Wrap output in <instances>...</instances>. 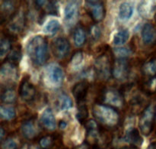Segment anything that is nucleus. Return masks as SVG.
Here are the masks:
<instances>
[{"label":"nucleus","mask_w":156,"mask_h":149,"mask_svg":"<svg viewBox=\"0 0 156 149\" xmlns=\"http://www.w3.org/2000/svg\"><path fill=\"white\" fill-rule=\"evenodd\" d=\"M27 53L34 65L45 64L50 58L47 40L41 35L34 37L27 44Z\"/></svg>","instance_id":"obj_1"},{"label":"nucleus","mask_w":156,"mask_h":149,"mask_svg":"<svg viewBox=\"0 0 156 149\" xmlns=\"http://www.w3.org/2000/svg\"><path fill=\"white\" fill-rule=\"evenodd\" d=\"M92 113L96 120L105 129L116 128L120 124V113L109 106L97 102L93 106Z\"/></svg>","instance_id":"obj_2"},{"label":"nucleus","mask_w":156,"mask_h":149,"mask_svg":"<svg viewBox=\"0 0 156 149\" xmlns=\"http://www.w3.org/2000/svg\"><path fill=\"white\" fill-rule=\"evenodd\" d=\"M100 101L98 103L105 104L114 109H120L124 104V96L120 90L110 87L103 88L100 93Z\"/></svg>","instance_id":"obj_3"},{"label":"nucleus","mask_w":156,"mask_h":149,"mask_svg":"<svg viewBox=\"0 0 156 149\" xmlns=\"http://www.w3.org/2000/svg\"><path fill=\"white\" fill-rule=\"evenodd\" d=\"M113 62L111 55L103 54L100 55L94 62V71L98 77L101 80H107L112 76Z\"/></svg>","instance_id":"obj_4"},{"label":"nucleus","mask_w":156,"mask_h":149,"mask_svg":"<svg viewBox=\"0 0 156 149\" xmlns=\"http://www.w3.org/2000/svg\"><path fill=\"white\" fill-rule=\"evenodd\" d=\"M155 118V109L152 105H149L142 112L140 119V128L145 136L151 134L154 128V119Z\"/></svg>","instance_id":"obj_5"},{"label":"nucleus","mask_w":156,"mask_h":149,"mask_svg":"<svg viewBox=\"0 0 156 149\" xmlns=\"http://www.w3.org/2000/svg\"><path fill=\"white\" fill-rule=\"evenodd\" d=\"M131 64L128 59H116L113 61L112 76L116 80L123 81L129 76Z\"/></svg>","instance_id":"obj_6"},{"label":"nucleus","mask_w":156,"mask_h":149,"mask_svg":"<svg viewBox=\"0 0 156 149\" xmlns=\"http://www.w3.org/2000/svg\"><path fill=\"white\" fill-rule=\"evenodd\" d=\"M87 12L94 22L101 21L106 14L105 3L102 1H86L85 3Z\"/></svg>","instance_id":"obj_7"},{"label":"nucleus","mask_w":156,"mask_h":149,"mask_svg":"<svg viewBox=\"0 0 156 149\" xmlns=\"http://www.w3.org/2000/svg\"><path fill=\"white\" fill-rule=\"evenodd\" d=\"M21 131L23 136L26 139L33 140L39 136L41 129L39 124L36 122L35 118H29L22 122L21 125Z\"/></svg>","instance_id":"obj_8"},{"label":"nucleus","mask_w":156,"mask_h":149,"mask_svg":"<svg viewBox=\"0 0 156 149\" xmlns=\"http://www.w3.org/2000/svg\"><path fill=\"white\" fill-rule=\"evenodd\" d=\"M45 78L53 87H59L64 80L62 68L56 64H50L45 70Z\"/></svg>","instance_id":"obj_9"},{"label":"nucleus","mask_w":156,"mask_h":149,"mask_svg":"<svg viewBox=\"0 0 156 149\" xmlns=\"http://www.w3.org/2000/svg\"><path fill=\"white\" fill-rule=\"evenodd\" d=\"M71 45L66 38H57L52 43V51L57 59H63L69 54Z\"/></svg>","instance_id":"obj_10"},{"label":"nucleus","mask_w":156,"mask_h":149,"mask_svg":"<svg viewBox=\"0 0 156 149\" xmlns=\"http://www.w3.org/2000/svg\"><path fill=\"white\" fill-rule=\"evenodd\" d=\"M19 96L24 101L32 102L37 96V90L34 86L30 82L28 78H24L21 80L18 90Z\"/></svg>","instance_id":"obj_11"},{"label":"nucleus","mask_w":156,"mask_h":149,"mask_svg":"<svg viewBox=\"0 0 156 149\" xmlns=\"http://www.w3.org/2000/svg\"><path fill=\"white\" fill-rule=\"evenodd\" d=\"M25 25V14L22 10H18L8 21V27L10 33H20Z\"/></svg>","instance_id":"obj_12"},{"label":"nucleus","mask_w":156,"mask_h":149,"mask_svg":"<svg viewBox=\"0 0 156 149\" xmlns=\"http://www.w3.org/2000/svg\"><path fill=\"white\" fill-rule=\"evenodd\" d=\"M79 15V7L77 2H69L64 10V21L68 25H73L76 22Z\"/></svg>","instance_id":"obj_13"},{"label":"nucleus","mask_w":156,"mask_h":149,"mask_svg":"<svg viewBox=\"0 0 156 149\" xmlns=\"http://www.w3.org/2000/svg\"><path fill=\"white\" fill-rule=\"evenodd\" d=\"M89 90V84L88 81L82 80L73 86L72 93L78 103H83L88 95Z\"/></svg>","instance_id":"obj_14"},{"label":"nucleus","mask_w":156,"mask_h":149,"mask_svg":"<svg viewBox=\"0 0 156 149\" xmlns=\"http://www.w3.org/2000/svg\"><path fill=\"white\" fill-rule=\"evenodd\" d=\"M142 39L146 45H152L156 42V28L154 24L146 23L142 29Z\"/></svg>","instance_id":"obj_15"},{"label":"nucleus","mask_w":156,"mask_h":149,"mask_svg":"<svg viewBox=\"0 0 156 149\" xmlns=\"http://www.w3.org/2000/svg\"><path fill=\"white\" fill-rule=\"evenodd\" d=\"M16 66L12 65L9 62L5 61L2 64L0 70L1 78L6 82H12L14 80H16L18 77V70Z\"/></svg>","instance_id":"obj_16"},{"label":"nucleus","mask_w":156,"mask_h":149,"mask_svg":"<svg viewBox=\"0 0 156 149\" xmlns=\"http://www.w3.org/2000/svg\"><path fill=\"white\" fill-rule=\"evenodd\" d=\"M15 2L3 1L1 5V21H9L18 11Z\"/></svg>","instance_id":"obj_17"},{"label":"nucleus","mask_w":156,"mask_h":149,"mask_svg":"<svg viewBox=\"0 0 156 149\" xmlns=\"http://www.w3.org/2000/svg\"><path fill=\"white\" fill-rule=\"evenodd\" d=\"M41 122L46 129L54 130L56 129V119L51 109L47 108L43 112L41 117Z\"/></svg>","instance_id":"obj_18"},{"label":"nucleus","mask_w":156,"mask_h":149,"mask_svg":"<svg viewBox=\"0 0 156 149\" xmlns=\"http://www.w3.org/2000/svg\"><path fill=\"white\" fill-rule=\"evenodd\" d=\"M121 140L127 143L132 144L135 146L140 145L143 143V139L140 136L138 130L135 128H131L128 129Z\"/></svg>","instance_id":"obj_19"},{"label":"nucleus","mask_w":156,"mask_h":149,"mask_svg":"<svg viewBox=\"0 0 156 149\" xmlns=\"http://www.w3.org/2000/svg\"><path fill=\"white\" fill-rule=\"evenodd\" d=\"M1 100L5 103H14L17 100V93L15 88L11 86H6L2 89Z\"/></svg>","instance_id":"obj_20"},{"label":"nucleus","mask_w":156,"mask_h":149,"mask_svg":"<svg viewBox=\"0 0 156 149\" xmlns=\"http://www.w3.org/2000/svg\"><path fill=\"white\" fill-rule=\"evenodd\" d=\"M156 12V2H143L139 6V12L144 18H150Z\"/></svg>","instance_id":"obj_21"},{"label":"nucleus","mask_w":156,"mask_h":149,"mask_svg":"<svg viewBox=\"0 0 156 149\" xmlns=\"http://www.w3.org/2000/svg\"><path fill=\"white\" fill-rule=\"evenodd\" d=\"M140 90L147 95L156 93V76L147 77L140 83Z\"/></svg>","instance_id":"obj_22"},{"label":"nucleus","mask_w":156,"mask_h":149,"mask_svg":"<svg viewBox=\"0 0 156 149\" xmlns=\"http://www.w3.org/2000/svg\"><path fill=\"white\" fill-rule=\"evenodd\" d=\"M21 58H22V54H21V46H15L12 47L11 51L8 54L7 58H6V61L12 65L18 66L21 61Z\"/></svg>","instance_id":"obj_23"},{"label":"nucleus","mask_w":156,"mask_h":149,"mask_svg":"<svg viewBox=\"0 0 156 149\" xmlns=\"http://www.w3.org/2000/svg\"><path fill=\"white\" fill-rule=\"evenodd\" d=\"M73 40L77 47L83 45L86 41V32L82 25H78L73 32Z\"/></svg>","instance_id":"obj_24"},{"label":"nucleus","mask_w":156,"mask_h":149,"mask_svg":"<svg viewBox=\"0 0 156 149\" xmlns=\"http://www.w3.org/2000/svg\"><path fill=\"white\" fill-rule=\"evenodd\" d=\"M142 73L147 77L156 76V58L146 61L142 66Z\"/></svg>","instance_id":"obj_25"},{"label":"nucleus","mask_w":156,"mask_h":149,"mask_svg":"<svg viewBox=\"0 0 156 149\" xmlns=\"http://www.w3.org/2000/svg\"><path fill=\"white\" fill-rule=\"evenodd\" d=\"M133 14V6L129 2H123L119 9V17L122 21H127Z\"/></svg>","instance_id":"obj_26"},{"label":"nucleus","mask_w":156,"mask_h":149,"mask_svg":"<svg viewBox=\"0 0 156 149\" xmlns=\"http://www.w3.org/2000/svg\"><path fill=\"white\" fill-rule=\"evenodd\" d=\"M58 139V136L55 135H47L41 138L39 140L40 146L42 149H50L53 148Z\"/></svg>","instance_id":"obj_27"},{"label":"nucleus","mask_w":156,"mask_h":149,"mask_svg":"<svg viewBox=\"0 0 156 149\" xmlns=\"http://www.w3.org/2000/svg\"><path fill=\"white\" fill-rule=\"evenodd\" d=\"M12 50V37L5 35L0 41V56L2 58Z\"/></svg>","instance_id":"obj_28"},{"label":"nucleus","mask_w":156,"mask_h":149,"mask_svg":"<svg viewBox=\"0 0 156 149\" xmlns=\"http://www.w3.org/2000/svg\"><path fill=\"white\" fill-rule=\"evenodd\" d=\"M129 31L126 30V29H123V30L120 31V32H118L114 35L113 42L117 46L123 45V44H124L127 41V40L129 39Z\"/></svg>","instance_id":"obj_29"},{"label":"nucleus","mask_w":156,"mask_h":149,"mask_svg":"<svg viewBox=\"0 0 156 149\" xmlns=\"http://www.w3.org/2000/svg\"><path fill=\"white\" fill-rule=\"evenodd\" d=\"M57 103L61 110H69L73 106V101L71 98L65 93H62L59 95Z\"/></svg>","instance_id":"obj_30"},{"label":"nucleus","mask_w":156,"mask_h":149,"mask_svg":"<svg viewBox=\"0 0 156 149\" xmlns=\"http://www.w3.org/2000/svg\"><path fill=\"white\" fill-rule=\"evenodd\" d=\"M16 116V112L13 107L2 105L0 106V116L5 120H12Z\"/></svg>","instance_id":"obj_31"},{"label":"nucleus","mask_w":156,"mask_h":149,"mask_svg":"<svg viewBox=\"0 0 156 149\" xmlns=\"http://www.w3.org/2000/svg\"><path fill=\"white\" fill-rule=\"evenodd\" d=\"M88 117V110L85 103H79L78 107V112L76 114V119L81 124L86 123Z\"/></svg>","instance_id":"obj_32"},{"label":"nucleus","mask_w":156,"mask_h":149,"mask_svg":"<svg viewBox=\"0 0 156 149\" xmlns=\"http://www.w3.org/2000/svg\"><path fill=\"white\" fill-rule=\"evenodd\" d=\"M60 29V23L58 20L52 19L44 27V32L50 35H54Z\"/></svg>","instance_id":"obj_33"},{"label":"nucleus","mask_w":156,"mask_h":149,"mask_svg":"<svg viewBox=\"0 0 156 149\" xmlns=\"http://www.w3.org/2000/svg\"><path fill=\"white\" fill-rule=\"evenodd\" d=\"M44 7H45V10L44 11V13L46 12V13L49 14V15H58V6L56 2L47 1Z\"/></svg>","instance_id":"obj_34"},{"label":"nucleus","mask_w":156,"mask_h":149,"mask_svg":"<svg viewBox=\"0 0 156 149\" xmlns=\"http://www.w3.org/2000/svg\"><path fill=\"white\" fill-rule=\"evenodd\" d=\"M89 33L90 35H91V38H92V40H94V41H98V40L100 39V38L101 37L102 35V32L100 26L98 25V24H92V25L90 27Z\"/></svg>","instance_id":"obj_35"},{"label":"nucleus","mask_w":156,"mask_h":149,"mask_svg":"<svg viewBox=\"0 0 156 149\" xmlns=\"http://www.w3.org/2000/svg\"><path fill=\"white\" fill-rule=\"evenodd\" d=\"M130 53V50L126 47H117L114 50V54L117 57V59H126Z\"/></svg>","instance_id":"obj_36"},{"label":"nucleus","mask_w":156,"mask_h":149,"mask_svg":"<svg viewBox=\"0 0 156 149\" xmlns=\"http://www.w3.org/2000/svg\"><path fill=\"white\" fill-rule=\"evenodd\" d=\"M83 53H82V50H77V51H76L73 54V57L71 58L72 65L74 66V67L79 66L82 62V61H83Z\"/></svg>","instance_id":"obj_37"},{"label":"nucleus","mask_w":156,"mask_h":149,"mask_svg":"<svg viewBox=\"0 0 156 149\" xmlns=\"http://www.w3.org/2000/svg\"><path fill=\"white\" fill-rule=\"evenodd\" d=\"M2 149H18V144L12 138H8L2 144Z\"/></svg>","instance_id":"obj_38"},{"label":"nucleus","mask_w":156,"mask_h":149,"mask_svg":"<svg viewBox=\"0 0 156 149\" xmlns=\"http://www.w3.org/2000/svg\"><path fill=\"white\" fill-rule=\"evenodd\" d=\"M59 126L61 129H64L66 128V126H67L66 122H65L64 120H60V122H59Z\"/></svg>","instance_id":"obj_39"},{"label":"nucleus","mask_w":156,"mask_h":149,"mask_svg":"<svg viewBox=\"0 0 156 149\" xmlns=\"http://www.w3.org/2000/svg\"><path fill=\"white\" fill-rule=\"evenodd\" d=\"M147 149H156V142H152L148 146Z\"/></svg>","instance_id":"obj_40"},{"label":"nucleus","mask_w":156,"mask_h":149,"mask_svg":"<svg viewBox=\"0 0 156 149\" xmlns=\"http://www.w3.org/2000/svg\"><path fill=\"white\" fill-rule=\"evenodd\" d=\"M119 149H139L138 147L135 146V145H132V146H125L121 148H119Z\"/></svg>","instance_id":"obj_41"},{"label":"nucleus","mask_w":156,"mask_h":149,"mask_svg":"<svg viewBox=\"0 0 156 149\" xmlns=\"http://www.w3.org/2000/svg\"><path fill=\"white\" fill-rule=\"evenodd\" d=\"M21 149H31V148H30L28 145H23Z\"/></svg>","instance_id":"obj_42"},{"label":"nucleus","mask_w":156,"mask_h":149,"mask_svg":"<svg viewBox=\"0 0 156 149\" xmlns=\"http://www.w3.org/2000/svg\"><path fill=\"white\" fill-rule=\"evenodd\" d=\"M155 119H156V109H155Z\"/></svg>","instance_id":"obj_43"},{"label":"nucleus","mask_w":156,"mask_h":149,"mask_svg":"<svg viewBox=\"0 0 156 149\" xmlns=\"http://www.w3.org/2000/svg\"><path fill=\"white\" fill-rule=\"evenodd\" d=\"M93 149H101V148H93Z\"/></svg>","instance_id":"obj_44"},{"label":"nucleus","mask_w":156,"mask_h":149,"mask_svg":"<svg viewBox=\"0 0 156 149\" xmlns=\"http://www.w3.org/2000/svg\"><path fill=\"white\" fill-rule=\"evenodd\" d=\"M36 149H41V148H37Z\"/></svg>","instance_id":"obj_45"}]
</instances>
